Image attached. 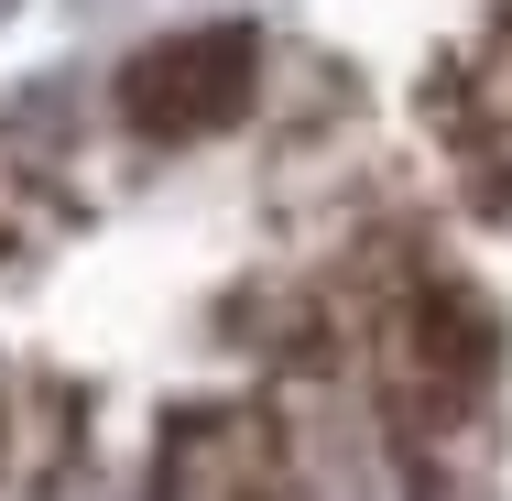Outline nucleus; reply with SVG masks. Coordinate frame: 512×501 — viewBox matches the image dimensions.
<instances>
[]
</instances>
